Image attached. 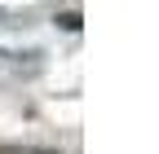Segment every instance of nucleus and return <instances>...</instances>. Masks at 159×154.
<instances>
[{
	"mask_svg": "<svg viewBox=\"0 0 159 154\" xmlns=\"http://www.w3.org/2000/svg\"><path fill=\"white\" fill-rule=\"evenodd\" d=\"M57 22H62L66 31H80V18H75V13H62V18H57Z\"/></svg>",
	"mask_w": 159,
	"mask_h": 154,
	"instance_id": "obj_1",
	"label": "nucleus"
}]
</instances>
